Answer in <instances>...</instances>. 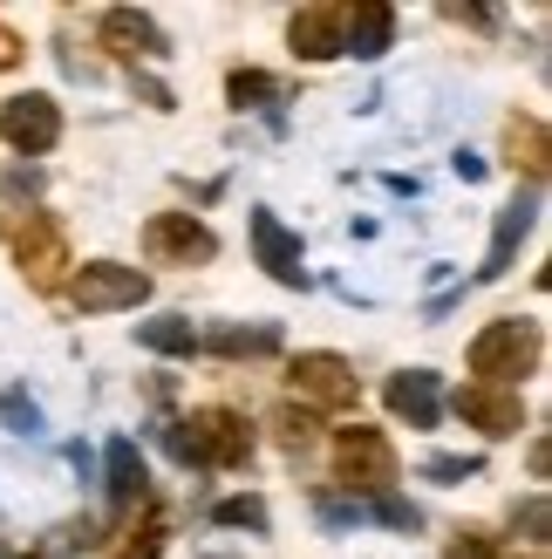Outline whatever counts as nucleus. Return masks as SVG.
Returning <instances> with one entry per match:
<instances>
[{
  "instance_id": "2eb2a0df",
  "label": "nucleus",
  "mask_w": 552,
  "mask_h": 559,
  "mask_svg": "<svg viewBox=\"0 0 552 559\" xmlns=\"http://www.w3.org/2000/svg\"><path fill=\"white\" fill-rule=\"evenodd\" d=\"M293 55H308V62L341 55V8H308V14H293Z\"/></svg>"
},
{
  "instance_id": "6ab92c4d",
  "label": "nucleus",
  "mask_w": 552,
  "mask_h": 559,
  "mask_svg": "<svg viewBox=\"0 0 552 559\" xmlns=\"http://www.w3.org/2000/svg\"><path fill=\"white\" fill-rule=\"evenodd\" d=\"M505 144H512V164H526L532 178H545V130L526 117V123H512L505 130Z\"/></svg>"
},
{
  "instance_id": "9d476101",
  "label": "nucleus",
  "mask_w": 552,
  "mask_h": 559,
  "mask_svg": "<svg viewBox=\"0 0 552 559\" xmlns=\"http://www.w3.org/2000/svg\"><path fill=\"white\" fill-rule=\"evenodd\" d=\"M253 253H260V266L280 280V287H300V280H308V266H300V239L280 226V212H253Z\"/></svg>"
},
{
  "instance_id": "6e6552de",
  "label": "nucleus",
  "mask_w": 552,
  "mask_h": 559,
  "mask_svg": "<svg viewBox=\"0 0 552 559\" xmlns=\"http://www.w3.org/2000/svg\"><path fill=\"white\" fill-rule=\"evenodd\" d=\"M293 389H300L314 409H348V403H355V376H348L341 355H300V361H293Z\"/></svg>"
},
{
  "instance_id": "aec40b11",
  "label": "nucleus",
  "mask_w": 552,
  "mask_h": 559,
  "mask_svg": "<svg viewBox=\"0 0 552 559\" xmlns=\"http://www.w3.org/2000/svg\"><path fill=\"white\" fill-rule=\"evenodd\" d=\"M0 424H8L14 437H35V430H41V409L27 403L21 389H8V396H0Z\"/></svg>"
},
{
  "instance_id": "f257e3e1",
  "label": "nucleus",
  "mask_w": 552,
  "mask_h": 559,
  "mask_svg": "<svg viewBox=\"0 0 552 559\" xmlns=\"http://www.w3.org/2000/svg\"><path fill=\"white\" fill-rule=\"evenodd\" d=\"M539 321H491L484 334H478V342H471V376L478 382H491V389H499V382H512V376H532L539 369Z\"/></svg>"
},
{
  "instance_id": "7ed1b4c3",
  "label": "nucleus",
  "mask_w": 552,
  "mask_h": 559,
  "mask_svg": "<svg viewBox=\"0 0 552 559\" xmlns=\"http://www.w3.org/2000/svg\"><path fill=\"white\" fill-rule=\"evenodd\" d=\"M335 471H341V485L348 491H389L396 485V451H389V437L382 430H341L335 437Z\"/></svg>"
},
{
  "instance_id": "4be33fe9",
  "label": "nucleus",
  "mask_w": 552,
  "mask_h": 559,
  "mask_svg": "<svg viewBox=\"0 0 552 559\" xmlns=\"http://www.w3.org/2000/svg\"><path fill=\"white\" fill-rule=\"evenodd\" d=\"M518 525H526V539H532V546L552 533V506H545V491H532V498H526V512H518Z\"/></svg>"
},
{
  "instance_id": "a211bd4d",
  "label": "nucleus",
  "mask_w": 552,
  "mask_h": 559,
  "mask_svg": "<svg viewBox=\"0 0 552 559\" xmlns=\"http://www.w3.org/2000/svg\"><path fill=\"white\" fill-rule=\"evenodd\" d=\"M212 348L218 355H273L280 348V328H218Z\"/></svg>"
},
{
  "instance_id": "bb28decb",
  "label": "nucleus",
  "mask_w": 552,
  "mask_h": 559,
  "mask_svg": "<svg viewBox=\"0 0 552 559\" xmlns=\"http://www.w3.org/2000/svg\"><path fill=\"white\" fill-rule=\"evenodd\" d=\"M451 559H499V552H491V539H484V533H464V539L451 546Z\"/></svg>"
},
{
  "instance_id": "0eeeda50",
  "label": "nucleus",
  "mask_w": 552,
  "mask_h": 559,
  "mask_svg": "<svg viewBox=\"0 0 552 559\" xmlns=\"http://www.w3.org/2000/svg\"><path fill=\"white\" fill-rule=\"evenodd\" d=\"M144 246H151V260H184V266L218 253V239H212L191 212H157L151 226H144Z\"/></svg>"
},
{
  "instance_id": "423d86ee",
  "label": "nucleus",
  "mask_w": 552,
  "mask_h": 559,
  "mask_svg": "<svg viewBox=\"0 0 552 559\" xmlns=\"http://www.w3.org/2000/svg\"><path fill=\"white\" fill-rule=\"evenodd\" d=\"M0 136H8L14 151H27V157H41V151L62 144V109H55L48 96H14L8 109H0Z\"/></svg>"
},
{
  "instance_id": "9b49d317",
  "label": "nucleus",
  "mask_w": 552,
  "mask_h": 559,
  "mask_svg": "<svg viewBox=\"0 0 552 559\" xmlns=\"http://www.w3.org/2000/svg\"><path fill=\"white\" fill-rule=\"evenodd\" d=\"M532 218H539V191H526V199H512V205L499 212V233H491V253H484L478 280H499V273L512 266V253H518V246H526V233H532Z\"/></svg>"
},
{
  "instance_id": "a878e982",
  "label": "nucleus",
  "mask_w": 552,
  "mask_h": 559,
  "mask_svg": "<svg viewBox=\"0 0 552 559\" xmlns=\"http://www.w3.org/2000/svg\"><path fill=\"white\" fill-rule=\"evenodd\" d=\"M157 552H164V533H157V525H144V533L130 539V552H123V559H157Z\"/></svg>"
},
{
  "instance_id": "393cba45",
  "label": "nucleus",
  "mask_w": 552,
  "mask_h": 559,
  "mask_svg": "<svg viewBox=\"0 0 552 559\" xmlns=\"http://www.w3.org/2000/svg\"><path fill=\"white\" fill-rule=\"evenodd\" d=\"M423 471H430V478H444V485H451V478H471V471H478V457H430Z\"/></svg>"
},
{
  "instance_id": "f8f14e48",
  "label": "nucleus",
  "mask_w": 552,
  "mask_h": 559,
  "mask_svg": "<svg viewBox=\"0 0 552 559\" xmlns=\"http://www.w3.org/2000/svg\"><path fill=\"white\" fill-rule=\"evenodd\" d=\"M389 41H396V14L389 8H355V14H341V48L348 55H362V62H375V55H389Z\"/></svg>"
},
{
  "instance_id": "ddd939ff",
  "label": "nucleus",
  "mask_w": 552,
  "mask_h": 559,
  "mask_svg": "<svg viewBox=\"0 0 552 559\" xmlns=\"http://www.w3.org/2000/svg\"><path fill=\"white\" fill-rule=\"evenodd\" d=\"M103 35H109V48H117L123 62H157V55H164V35H157V21H151V14L117 8V14L103 21Z\"/></svg>"
},
{
  "instance_id": "39448f33",
  "label": "nucleus",
  "mask_w": 552,
  "mask_h": 559,
  "mask_svg": "<svg viewBox=\"0 0 552 559\" xmlns=\"http://www.w3.org/2000/svg\"><path fill=\"white\" fill-rule=\"evenodd\" d=\"M14 260L27 273V287H62V273H69V239L55 218H27V226L14 233Z\"/></svg>"
},
{
  "instance_id": "b1692460",
  "label": "nucleus",
  "mask_w": 552,
  "mask_h": 559,
  "mask_svg": "<svg viewBox=\"0 0 552 559\" xmlns=\"http://www.w3.org/2000/svg\"><path fill=\"white\" fill-rule=\"evenodd\" d=\"M375 512L389 519L396 533H417V525H423V519H417V506H403V498H375Z\"/></svg>"
},
{
  "instance_id": "5701e85b",
  "label": "nucleus",
  "mask_w": 552,
  "mask_h": 559,
  "mask_svg": "<svg viewBox=\"0 0 552 559\" xmlns=\"http://www.w3.org/2000/svg\"><path fill=\"white\" fill-rule=\"evenodd\" d=\"M266 96H273V82H266L260 69H239V75H232V103H266Z\"/></svg>"
},
{
  "instance_id": "c85d7f7f",
  "label": "nucleus",
  "mask_w": 552,
  "mask_h": 559,
  "mask_svg": "<svg viewBox=\"0 0 552 559\" xmlns=\"http://www.w3.org/2000/svg\"><path fill=\"white\" fill-rule=\"evenodd\" d=\"M21 62V35H14V27H0V69H14Z\"/></svg>"
},
{
  "instance_id": "4468645a",
  "label": "nucleus",
  "mask_w": 552,
  "mask_h": 559,
  "mask_svg": "<svg viewBox=\"0 0 552 559\" xmlns=\"http://www.w3.org/2000/svg\"><path fill=\"white\" fill-rule=\"evenodd\" d=\"M389 409L409 416L417 430H436V376H430V369H403V376H389Z\"/></svg>"
},
{
  "instance_id": "f3484780",
  "label": "nucleus",
  "mask_w": 552,
  "mask_h": 559,
  "mask_svg": "<svg viewBox=\"0 0 552 559\" xmlns=\"http://www.w3.org/2000/svg\"><path fill=\"white\" fill-rule=\"evenodd\" d=\"M136 342L157 348V355H191V348H199V334H191L184 314H164V321H144V328H136Z\"/></svg>"
},
{
  "instance_id": "cd10ccee",
  "label": "nucleus",
  "mask_w": 552,
  "mask_h": 559,
  "mask_svg": "<svg viewBox=\"0 0 552 559\" xmlns=\"http://www.w3.org/2000/svg\"><path fill=\"white\" fill-rule=\"evenodd\" d=\"M280 437H287V443H308V437H314V416H308V409H300V416L287 409V416H280Z\"/></svg>"
},
{
  "instance_id": "20e7f679",
  "label": "nucleus",
  "mask_w": 552,
  "mask_h": 559,
  "mask_svg": "<svg viewBox=\"0 0 552 559\" xmlns=\"http://www.w3.org/2000/svg\"><path fill=\"white\" fill-rule=\"evenodd\" d=\"M69 294L82 314H117V307H136L151 294V273H136V266H117V260H96V266H82L69 280Z\"/></svg>"
},
{
  "instance_id": "f03ea898",
  "label": "nucleus",
  "mask_w": 552,
  "mask_h": 559,
  "mask_svg": "<svg viewBox=\"0 0 552 559\" xmlns=\"http://www.w3.org/2000/svg\"><path fill=\"white\" fill-rule=\"evenodd\" d=\"M164 443H171L184 464H245L253 430H245V416H232V409H199L191 424H178Z\"/></svg>"
},
{
  "instance_id": "412c9836",
  "label": "nucleus",
  "mask_w": 552,
  "mask_h": 559,
  "mask_svg": "<svg viewBox=\"0 0 552 559\" xmlns=\"http://www.w3.org/2000/svg\"><path fill=\"white\" fill-rule=\"evenodd\" d=\"M218 525H253V533H260L266 506H260V498H226V506H218Z\"/></svg>"
},
{
  "instance_id": "1a4fd4ad",
  "label": "nucleus",
  "mask_w": 552,
  "mask_h": 559,
  "mask_svg": "<svg viewBox=\"0 0 552 559\" xmlns=\"http://www.w3.org/2000/svg\"><path fill=\"white\" fill-rule=\"evenodd\" d=\"M457 416H464V424H478L484 437H512L518 424H526L518 396H512V389H491V382H464L457 389Z\"/></svg>"
},
{
  "instance_id": "dca6fc26",
  "label": "nucleus",
  "mask_w": 552,
  "mask_h": 559,
  "mask_svg": "<svg viewBox=\"0 0 552 559\" xmlns=\"http://www.w3.org/2000/svg\"><path fill=\"white\" fill-rule=\"evenodd\" d=\"M109 498H117V506H130V498H144V457H136V443L130 437H117L109 443Z\"/></svg>"
}]
</instances>
